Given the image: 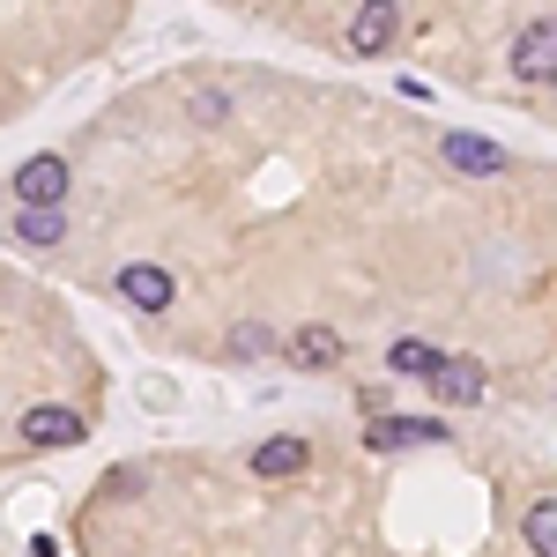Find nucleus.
<instances>
[{
    "mask_svg": "<svg viewBox=\"0 0 557 557\" xmlns=\"http://www.w3.org/2000/svg\"><path fill=\"white\" fill-rule=\"evenodd\" d=\"M305 461H312L305 438H260L253 446V475H268V483H275V475H298Z\"/></svg>",
    "mask_w": 557,
    "mask_h": 557,
    "instance_id": "9b49d317",
    "label": "nucleus"
},
{
    "mask_svg": "<svg viewBox=\"0 0 557 557\" xmlns=\"http://www.w3.org/2000/svg\"><path fill=\"white\" fill-rule=\"evenodd\" d=\"M120 298H127L134 312H172V268L127 260V268H120Z\"/></svg>",
    "mask_w": 557,
    "mask_h": 557,
    "instance_id": "20e7f679",
    "label": "nucleus"
},
{
    "mask_svg": "<svg viewBox=\"0 0 557 557\" xmlns=\"http://www.w3.org/2000/svg\"><path fill=\"white\" fill-rule=\"evenodd\" d=\"M394 38H401V0H364L357 23H349V52L357 60H380Z\"/></svg>",
    "mask_w": 557,
    "mask_h": 557,
    "instance_id": "f257e3e1",
    "label": "nucleus"
},
{
    "mask_svg": "<svg viewBox=\"0 0 557 557\" xmlns=\"http://www.w3.org/2000/svg\"><path fill=\"white\" fill-rule=\"evenodd\" d=\"M15 238H23V246H60V238H67V209H60V201H30V209L15 215Z\"/></svg>",
    "mask_w": 557,
    "mask_h": 557,
    "instance_id": "9d476101",
    "label": "nucleus"
},
{
    "mask_svg": "<svg viewBox=\"0 0 557 557\" xmlns=\"http://www.w3.org/2000/svg\"><path fill=\"white\" fill-rule=\"evenodd\" d=\"M424 386L438 401H483V364H475V357H438Z\"/></svg>",
    "mask_w": 557,
    "mask_h": 557,
    "instance_id": "1a4fd4ad",
    "label": "nucleus"
},
{
    "mask_svg": "<svg viewBox=\"0 0 557 557\" xmlns=\"http://www.w3.org/2000/svg\"><path fill=\"white\" fill-rule=\"evenodd\" d=\"M431 438H446V424H438V417H372V431H364V446H372V454H394V446H431Z\"/></svg>",
    "mask_w": 557,
    "mask_h": 557,
    "instance_id": "423d86ee",
    "label": "nucleus"
},
{
    "mask_svg": "<svg viewBox=\"0 0 557 557\" xmlns=\"http://www.w3.org/2000/svg\"><path fill=\"white\" fill-rule=\"evenodd\" d=\"M23 438H30V446H83L89 424L67 401H38V409H23Z\"/></svg>",
    "mask_w": 557,
    "mask_h": 557,
    "instance_id": "7ed1b4c3",
    "label": "nucleus"
},
{
    "mask_svg": "<svg viewBox=\"0 0 557 557\" xmlns=\"http://www.w3.org/2000/svg\"><path fill=\"white\" fill-rule=\"evenodd\" d=\"M438 149H446V164H454V172H469V178H498L506 164H513V157H506L498 141H483V134H446Z\"/></svg>",
    "mask_w": 557,
    "mask_h": 557,
    "instance_id": "39448f33",
    "label": "nucleus"
},
{
    "mask_svg": "<svg viewBox=\"0 0 557 557\" xmlns=\"http://www.w3.org/2000/svg\"><path fill=\"white\" fill-rule=\"evenodd\" d=\"M15 201L30 209V201H67V157H30L23 172H15Z\"/></svg>",
    "mask_w": 557,
    "mask_h": 557,
    "instance_id": "0eeeda50",
    "label": "nucleus"
},
{
    "mask_svg": "<svg viewBox=\"0 0 557 557\" xmlns=\"http://www.w3.org/2000/svg\"><path fill=\"white\" fill-rule=\"evenodd\" d=\"M386 364H394L401 380H431V364H438V349H431V343H409V335H401V343L386 349Z\"/></svg>",
    "mask_w": 557,
    "mask_h": 557,
    "instance_id": "f8f14e48",
    "label": "nucleus"
},
{
    "mask_svg": "<svg viewBox=\"0 0 557 557\" xmlns=\"http://www.w3.org/2000/svg\"><path fill=\"white\" fill-rule=\"evenodd\" d=\"M528 550L557 557V506H550V498H535V506H528Z\"/></svg>",
    "mask_w": 557,
    "mask_h": 557,
    "instance_id": "ddd939ff",
    "label": "nucleus"
},
{
    "mask_svg": "<svg viewBox=\"0 0 557 557\" xmlns=\"http://www.w3.org/2000/svg\"><path fill=\"white\" fill-rule=\"evenodd\" d=\"M513 75L520 83H550L557 75V23L550 15H535V23L513 38Z\"/></svg>",
    "mask_w": 557,
    "mask_h": 557,
    "instance_id": "f03ea898",
    "label": "nucleus"
},
{
    "mask_svg": "<svg viewBox=\"0 0 557 557\" xmlns=\"http://www.w3.org/2000/svg\"><path fill=\"white\" fill-rule=\"evenodd\" d=\"M283 349H290V364H305V372H335V364H343V335L320 327V320H305Z\"/></svg>",
    "mask_w": 557,
    "mask_h": 557,
    "instance_id": "6e6552de",
    "label": "nucleus"
}]
</instances>
